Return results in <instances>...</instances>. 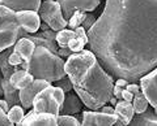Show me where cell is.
Here are the masks:
<instances>
[{
    "instance_id": "cell-1",
    "label": "cell",
    "mask_w": 157,
    "mask_h": 126,
    "mask_svg": "<svg viewBox=\"0 0 157 126\" xmlns=\"http://www.w3.org/2000/svg\"><path fill=\"white\" fill-rule=\"evenodd\" d=\"M86 34L107 73L137 82L157 66V0H106Z\"/></svg>"
},
{
    "instance_id": "cell-2",
    "label": "cell",
    "mask_w": 157,
    "mask_h": 126,
    "mask_svg": "<svg viewBox=\"0 0 157 126\" xmlns=\"http://www.w3.org/2000/svg\"><path fill=\"white\" fill-rule=\"evenodd\" d=\"M64 70L76 95L90 110L100 109L113 96V75L102 68L90 50H82L67 57Z\"/></svg>"
},
{
    "instance_id": "cell-3",
    "label": "cell",
    "mask_w": 157,
    "mask_h": 126,
    "mask_svg": "<svg viewBox=\"0 0 157 126\" xmlns=\"http://www.w3.org/2000/svg\"><path fill=\"white\" fill-rule=\"evenodd\" d=\"M64 60L56 53L51 52L43 46H36L32 59L26 62L25 69L34 79H45L48 82H56L66 75Z\"/></svg>"
},
{
    "instance_id": "cell-4",
    "label": "cell",
    "mask_w": 157,
    "mask_h": 126,
    "mask_svg": "<svg viewBox=\"0 0 157 126\" xmlns=\"http://www.w3.org/2000/svg\"><path fill=\"white\" fill-rule=\"evenodd\" d=\"M64 91L58 86H48L43 89L41 93L33 100L32 108L34 112L39 113H51L54 116H59V109L64 100Z\"/></svg>"
},
{
    "instance_id": "cell-5",
    "label": "cell",
    "mask_w": 157,
    "mask_h": 126,
    "mask_svg": "<svg viewBox=\"0 0 157 126\" xmlns=\"http://www.w3.org/2000/svg\"><path fill=\"white\" fill-rule=\"evenodd\" d=\"M38 14L41 17V21L45 22L54 31H59L67 27V21L63 17L60 5L55 0H45L41 3Z\"/></svg>"
},
{
    "instance_id": "cell-6",
    "label": "cell",
    "mask_w": 157,
    "mask_h": 126,
    "mask_svg": "<svg viewBox=\"0 0 157 126\" xmlns=\"http://www.w3.org/2000/svg\"><path fill=\"white\" fill-rule=\"evenodd\" d=\"M64 20L68 21L73 12H90L100 5V0H58Z\"/></svg>"
},
{
    "instance_id": "cell-7",
    "label": "cell",
    "mask_w": 157,
    "mask_h": 126,
    "mask_svg": "<svg viewBox=\"0 0 157 126\" xmlns=\"http://www.w3.org/2000/svg\"><path fill=\"white\" fill-rule=\"evenodd\" d=\"M140 82V90L145 95L148 104L152 105L157 113V66L149 73H147L139 79Z\"/></svg>"
},
{
    "instance_id": "cell-8",
    "label": "cell",
    "mask_w": 157,
    "mask_h": 126,
    "mask_svg": "<svg viewBox=\"0 0 157 126\" xmlns=\"http://www.w3.org/2000/svg\"><path fill=\"white\" fill-rule=\"evenodd\" d=\"M51 86V82L45 81V79H34L30 85L25 89L18 91V96H20V104L24 109H29L33 105V100L39 94L43 89Z\"/></svg>"
},
{
    "instance_id": "cell-9",
    "label": "cell",
    "mask_w": 157,
    "mask_h": 126,
    "mask_svg": "<svg viewBox=\"0 0 157 126\" xmlns=\"http://www.w3.org/2000/svg\"><path fill=\"white\" fill-rule=\"evenodd\" d=\"M16 18L18 26L29 34H36L41 27V17L36 11H17Z\"/></svg>"
},
{
    "instance_id": "cell-10",
    "label": "cell",
    "mask_w": 157,
    "mask_h": 126,
    "mask_svg": "<svg viewBox=\"0 0 157 126\" xmlns=\"http://www.w3.org/2000/svg\"><path fill=\"white\" fill-rule=\"evenodd\" d=\"M117 120L115 114H106L97 110H85L82 112L81 126H113Z\"/></svg>"
},
{
    "instance_id": "cell-11",
    "label": "cell",
    "mask_w": 157,
    "mask_h": 126,
    "mask_svg": "<svg viewBox=\"0 0 157 126\" xmlns=\"http://www.w3.org/2000/svg\"><path fill=\"white\" fill-rule=\"evenodd\" d=\"M21 126H59L58 117L51 113H39L32 109L21 121Z\"/></svg>"
},
{
    "instance_id": "cell-12",
    "label": "cell",
    "mask_w": 157,
    "mask_h": 126,
    "mask_svg": "<svg viewBox=\"0 0 157 126\" xmlns=\"http://www.w3.org/2000/svg\"><path fill=\"white\" fill-rule=\"evenodd\" d=\"M21 27H0V53L11 48L21 38Z\"/></svg>"
},
{
    "instance_id": "cell-13",
    "label": "cell",
    "mask_w": 157,
    "mask_h": 126,
    "mask_svg": "<svg viewBox=\"0 0 157 126\" xmlns=\"http://www.w3.org/2000/svg\"><path fill=\"white\" fill-rule=\"evenodd\" d=\"M41 0H0V5H4L12 11H36L41 7Z\"/></svg>"
},
{
    "instance_id": "cell-14",
    "label": "cell",
    "mask_w": 157,
    "mask_h": 126,
    "mask_svg": "<svg viewBox=\"0 0 157 126\" xmlns=\"http://www.w3.org/2000/svg\"><path fill=\"white\" fill-rule=\"evenodd\" d=\"M81 104L82 101L76 94H67L59 109V116H72L78 113L81 110Z\"/></svg>"
},
{
    "instance_id": "cell-15",
    "label": "cell",
    "mask_w": 157,
    "mask_h": 126,
    "mask_svg": "<svg viewBox=\"0 0 157 126\" xmlns=\"http://www.w3.org/2000/svg\"><path fill=\"white\" fill-rule=\"evenodd\" d=\"M115 110V116L117 118L121 121L124 126L130 125V122L132 121L135 116V110L134 107H132L131 101H126V100H118V103L114 107Z\"/></svg>"
},
{
    "instance_id": "cell-16",
    "label": "cell",
    "mask_w": 157,
    "mask_h": 126,
    "mask_svg": "<svg viewBox=\"0 0 157 126\" xmlns=\"http://www.w3.org/2000/svg\"><path fill=\"white\" fill-rule=\"evenodd\" d=\"M12 50H13V52H16L24 61L28 62L33 56V52L36 50V44H34V42H32L30 39L22 37V38H20V39H17V42L12 46Z\"/></svg>"
},
{
    "instance_id": "cell-17",
    "label": "cell",
    "mask_w": 157,
    "mask_h": 126,
    "mask_svg": "<svg viewBox=\"0 0 157 126\" xmlns=\"http://www.w3.org/2000/svg\"><path fill=\"white\" fill-rule=\"evenodd\" d=\"M33 81H34V77L25 69H18L16 72H13L12 75L9 77V83L18 91L28 87Z\"/></svg>"
},
{
    "instance_id": "cell-18",
    "label": "cell",
    "mask_w": 157,
    "mask_h": 126,
    "mask_svg": "<svg viewBox=\"0 0 157 126\" xmlns=\"http://www.w3.org/2000/svg\"><path fill=\"white\" fill-rule=\"evenodd\" d=\"M128 126H157V113H153V110L135 114Z\"/></svg>"
},
{
    "instance_id": "cell-19",
    "label": "cell",
    "mask_w": 157,
    "mask_h": 126,
    "mask_svg": "<svg viewBox=\"0 0 157 126\" xmlns=\"http://www.w3.org/2000/svg\"><path fill=\"white\" fill-rule=\"evenodd\" d=\"M2 90H3V96L4 100L8 103L9 108L16 104H20V96H18V90L9 83V79L3 78L2 79Z\"/></svg>"
},
{
    "instance_id": "cell-20",
    "label": "cell",
    "mask_w": 157,
    "mask_h": 126,
    "mask_svg": "<svg viewBox=\"0 0 157 126\" xmlns=\"http://www.w3.org/2000/svg\"><path fill=\"white\" fill-rule=\"evenodd\" d=\"M73 38H76V34L72 29H63V30L56 31L55 42L59 48H68V43H70Z\"/></svg>"
},
{
    "instance_id": "cell-21",
    "label": "cell",
    "mask_w": 157,
    "mask_h": 126,
    "mask_svg": "<svg viewBox=\"0 0 157 126\" xmlns=\"http://www.w3.org/2000/svg\"><path fill=\"white\" fill-rule=\"evenodd\" d=\"M131 103H132V107H134V110L136 114L145 112L147 108H148V100H147L145 95L141 93V90L134 95V99H132Z\"/></svg>"
},
{
    "instance_id": "cell-22",
    "label": "cell",
    "mask_w": 157,
    "mask_h": 126,
    "mask_svg": "<svg viewBox=\"0 0 157 126\" xmlns=\"http://www.w3.org/2000/svg\"><path fill=\"white\" fill-rule=\"evenodd\" d=\"M7 116H8L9 121H11L13 125H16L18 122H21L24 120V117H25V109H24L20 104H16V105H13L9 108V110L7 112Z\"/></svg>"
},
{
    "instance_id": "cell-23",
    "label": "cell",
    "mask_w": 157,
    "mask_h": 126,
    "mask_svg": "<svg viewBox=\"0 0 157 126\" xmlns=\"http://www.w3.org/2000/svg\"><path fill=\"white\" fill-rule=\"evenodd\" d=\"M86 16V12H80V11H76L73 12V14L71 16V18L67 21V26H70V29H76L77 26H81L82 21Z\"/></svg>"
},
{
    "instance_id": "cell-24",
    "label": "cell",
    "mask_w": 157,
    "mask_h": 126,
    "mask_svg": "<svg viewBox=\"0 0 157 126\" xmlns=\"http://www.w3.org/2000/svg\"><path fill=\"white\" fill-rule=\"evenodd\" d=\"M58 124L59 126H81L75 116H58Z\"/></svg>"
},
{
    "instance_id": "cell-25",
    "label": "cell",
    "mask_w": 157,
    "mask_h": 126,
    "mask_svg": "<svg viewBox=\"0 0 157 126\" xmlns=\"http://www.w3.org/2000/svg\"><path fill=\"white\" fill-rule=\"evenodd\" d=\"M56 86L59 87V89H62L63 91H64V94L71 93V90L73 89V87H72V82H71L70 77H68L67 74L63 77V78H60L59 81H56Z\"/></svg>"
},
{
    "instance_id": "cell-26",
    "label": "cell",
    "mask_w": 157,
    "mask_h": 126,
    "mask_svg": "<svg viewBox=\"0 0 157 126\" xmlns=\"http://www.w3.org/2000/svg\"><path fill=\"white\" fill-rule=\"evenodd\" d=\"M24 62V60L20 57L16 52H13V50H11V52H9L8 55V64L11 66H14V68H18V69H21V64Z\"/></svg>"
},
{
    "instance_id": "cell-27",
    "label": "cell",
    "mask_w": 157,
    "mask_h": 126,
    "mask_svg": "<svg viewBox=\"0 0 157 126\" xmlns=\"http://www.w3.org/2000/svg\"><path fill=\"white\" fill-rule=\"evenodd\" d=\"M84 46H85V43L82 40H80L78 38H73V39L68 43V48L72 51V53L82 51V50H84Z\"/></svg>"
},
{
    "instance_id": "cell-28",
    "label": "cell",
    "mask_w": 157,
    "mask_h": 126,
    "mask_svg": "<svg viewBox=\"0 0 157 126\" xmlns=\"http://www.w3.org/2000/svg\"><path fill=\"white\" fill-rule=\"evenodd\" d=\"M73 31H75L76 34V38H78L80 40H82L85 43V44H88L89 43V38H88V34H86V30L82 26H77L76 29H73Z\"/></svg>"
},
{
    "instance_id": "cell-29",
    "label": "cell",
    "mask_w": 157,
    "mask_h": 126,
    "mask_svg": "<svg viewBox=\"0 0 157 126\" xmlns=\"http://www.w3.org/2000/svg\"><path fill=\"white\" fill-rule=\"evenodd\" d=\"M94 22H96V17L93 16V14H88V13H86V16H85V18H84V21H82L81 26L88 31L93 25H94Z\"/></svg>"
},
{
    "instance_id": "cell-30",
    "label": "cell",
    "mask_w": 157,
    "mask_h": 126,
    "mask_svg": "<svg viewBox=\"0 0 157 126\" xmlns=\"http://www.w3.org/2000/svg\"><path fill=\"white\" fill-rule=\"evenodd\" d=\"M0 126H13V124L9 121L7 113L0 108Z\"/></svg>"
},
{
    "instance_id": "cell-31",
    "label": "cell",
    "mask_w": 157,
    "mask_h": 126,
    "mask_svg": "<svg viewBox=\"0 0 157 126\" xmlns=\"http://www.w3.org/2000/svg\"><path fill=\"white\" fill-rule=\"evenodd\" d=\"M124 89H126L127 91H130L132 95H135V94H137V93L140 91V86H139V85H136L135 82H130V83L127 85Z\"/></svg>"
},
{
    "instance_id": "cell-32",
    "label": "cell",
    "mask_w": 157,
    "mask_h": 126,
    "mask_svg": "<svg viewBox=\"0 0 157 126\" xmlns=\"http://www.w3.org/2000/svg\"><path fill=\"white\" fill-rule=\"evenodd\" d=\"M56 55L60 56L62 59H63V57H70L72 55V51L70 50V48H58Z\"/></svg>"
},
{
    "instance_id": "cell-33",
    "label": "cell",
    "mask_w": 157,
    "mask_h": 126,
    "mask_svg": "<svg viewBox=\"0 0 157 126\" xmlns=\"http://www.w3.org/2000/svg\"><path fill=\"white\" fill-rule=\"evenodd\" d=\"M122 91H123V87L114 85V89H113V96H115L118 100H122Z\"/></svg>"
},
{
    "instance_id": "cell-34",
    "label": "cell",
    "mask_w": 157,
    "mask_h": 126,
    "mask_svg": "<svg viewBox=\"0 0 157 126\" xmlns=\"http://www.w3.org/2000/svg\"><path fill=\"white\" fill-rule=\"evenodd\" d=\"M101 112L102 113H106V114H115V110H114V107L113 105H104L101 107Z\"/></svg>"
},
{
    "instance_id": "cell-35",
    "label": "cell",
    "mask_w": 157,
    "mask_h": 126,
    "mask_svg": "<svg viewBox=\"0 0 157 126\" xmlns=\"http://www.w3.org/2000/svg\"><path fill=\"white\" fill-rule=\"evenodd\" d=\"M132 99H134V95H132L130 91H127L126 89H123V91H122V100L132 101Z\"/></svg>"
},
{
    "instance_id": "cell-36",
    "label": "cell",
    "mask_w": 157,
    "mask_h": 126,
    "mask_svg": "<svg viewBox=\"0 0 157 126\" xmlns=\"http://www.w3.org/2000/svg\"><path fill=\"white\" fill-rule=\"evenodd\" d=\"M128 83H130V82H128V81H126V79H123V78H117V82H115L114 85L121 86V87H123V89H124V87L128 85Z\"/></svg>"
},
{
    "instance_id": "cell-37",
    "label": "cell",
    "mask_w": 157,
    "mask_h": 126,
    "mask_svg": "<svg viewBox=\"0 0 157 126\" xmlns=\"http://www.w3.org/2000/svg\"><path fill=\"white\" fill-rule=\"evenodd\" d=\"M0 108H2L6 113L9 110V105H8V103H7V101L4 100V99H0Z\"/></svg>"
},
{
    "instance_id": "cell-38",
    "label": "cell",
    "mask_w": 157,
    "mask_h": 126,
    "mask_svg": "<svg viewBox=\"0 0 157 126\" xmlns=\"http://www.w3.org/2000/svg\"><path fill=\"white\" fill-rule=\"evenodd\" d=\"M107 103H110V105H115L117 103H118V99L115 98V96H111V98L109 99V101Z\"/></svg>"
},
{
    "instance_id": "cell-39",
    "label": "cell",
    "mask_w": 157,
    "mask_h": 126,
    "mask_svg": "<svg viewBox=\"0 0 157 126\" xmlns=\"http://www.w3.org/2000/svg\"><path fill=\"white\" fill-rule=\"evenodd\" d=\"M2 79H3V75H2V73H0V96L3 95V90H2Z\"/></svg>"
},
{
    "instance_id": "cell-40",
    "label": "cell",
    "mask_w": 157,
    "mask_h": 126,
    "mask_svg": "<svg viewBox=\"0 0 157 126\" xmlns=\"http://www.w3.org/2000/svg\"><path fill=\"white\" fill-rule=\"evenodd\" d=\"M113 126H124V125H123V124H122V122H121V121H119V120H117V121H115V122H114V125H113Z\"/></svg>"
}]
</instances>
